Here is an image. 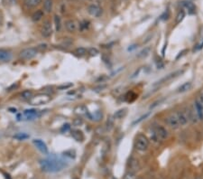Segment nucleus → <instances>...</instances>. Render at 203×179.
<instances>
[{"label":"nucleus","instance_id":"49","mask_svg":"<svg viewBox=\"0 0 203 179\" xmlns=\"http://www.w3.org/2000/svg\"><path fill=\"white\" fill-rule=\"evenodd\" d=\"M9 110H12L11 112H16V109H9Z\"/></svg>","mask_w":203,"mask_h":179},{"label":"nucleus","instance_id":"4","mask_svg":"<svg viewBox=\"0 0 203 179\" xmlns=\"http://www.w3.org/2000/svg\"><path fill=\"white\" fill-rule=\"evenodd\" d=\"M39 112L38 110H25L23 114L18 116V119L22 120H32V119H36L39 117Z\"/></svg>","mask_w":203,"mask_h":179},{"label":"nucleus","instance_id":"27","mask_svg":"<svg viewBox=\"0 0 203 179\" xmlns=\"http://www.w3.org/2000/svg\"><path fill=\"white\" fill-rule=\"evenodd\" d=\"M71 87H73V83L72 82H65V83H62L61 85H59L57 87V89L60 90V91H64V90H69Z\"/></svg>","mask_w":203,"mask_h":179},{"label":"nucleus","instance_id":"16","mask_svg":"<svg viewBox=\"0 0 203 179\" xmlns=\"http://www.w3.org/2000/svg\"><path fill=\"white\" fill-rule=\"evenodd\" d=\"M194 109L198 114V117H199V119L200 120H203V106L201 104V102L196 99V100L194 101Z\"/></svg>","mask_w":203,"mask_h":179},{"label":"nucleus","instance_id":"43","mask_svg":"<svg viewBox=\"0 0 203 179\" xmlns=\"http://www.w3.org/2000/svg\"><path fill=\"white\" fill-rule=\"evenodd\" d=\"M153 36H154V34H150V35H148L143 40V43H147L148 42H150L151 39L153 38Z\"/></svg>","mask_w":203,"mask_h":179},{"label":"nucleus","instance_id":"34","mask_svg":"<svg viewBox=\"0 0 203 179\" xmlns=\"http://www.w3.org/2000/svg\"><path fill=\"white\" fill-rule=\"evenodd\" d=\"M139 166H138V161L136 159H132L131 160V169L132 170H138Z\"/></svg>","mask_w":203,"mask_h":179},{"label":"nucleus","instance_id":"14","mask_svg":"<svg viewBox=\"0 0 203 179\" xmlns=\"http://www.w3.org/2000/svg\"><path fill=\"white\" fill-rule=\"evenodd\" d=\"M33 142H34V146L36 147V148L39 151H41L43 154H48V147H47L46 144L42 140H41V139H34Z\"/></svg>","mask_w":203,"mask_h":179},{"label":"nucleus","instance_id":"18","mask_svg":"<svg viewBox=\"0 0 203 179\" xmlns=\"http://www.w3.org/2000/svg\"><path fill=\"white\" fill-rule=\"evenodd\" d=\"M191 88H192V84H191V82H190V81H186V82L183 83L181 86H179V87L177 88V91H177L178 93H184V92L189 91Z\"/></svg>","mask_w":203,"mask_h":179},{"label":"nucleus","instance_id":"3","mask_svg":"<svg viewBox=\"0 0 203 179\" xmlns=\"http://www.w3.org/2000/svg\"><path fill=\"white\" fill-rule=\"evenodd\" d=\"M51 100V97L48 94H38L36 96H33L32 99H29V103L31 105H42L46 104Z\"/></svg>","mask_w":203,"mask_h":179},{"label":"nucleus","instance_id":"48","mask_svg":"<svg viewBox=\"0 0 203 179\" xmlns=\"http://www.w3.org/2000/svg\"><path fill=\"white\" fill-rule=\"evenodd\" d=\"M5 175V179H12L10 177H9V175H7V174H4Z\"/></svg>","mask_w":203,"mask_h":179},{"label":"nucleus","instance_id":"2","mask_svg":"<svg viewBox=\"0 0 203 179\" xmlns=\"http://www.w3.org/2000/svg\"><path fill=\"white\" fill-rule=\"evenodd\" d=\"M135 147H136V150H138L140 152L146 151L149 147V139H147V137L143 134H138L136 138Z\"/></svg>","mask_w":203,"mask_h":179},{"label":"nucleus","instance_id":"32","mask_svg":"<svg viewBox=\"0 0 203 179\" xmlns=\"http://www.w3.org/2000/svg\"><path fill=\"white\" fill-rule=\"evenodd\" d=\"M87 52H88V50H87L86 48H84V47H80V48H77V49L75 50V54H77L80 55V56L85 55V54H87Z\"/></svg>","mask_w":203,"mask_h":179},{"label":"nucleus","instance_id":"26","mask_svg":"<svg viewBox=\"0 0 203 179\" xmlns=\"http://www.w3.org/2000/svg\"><path fill=\"white\" fill-rule=\"evenodd\" d=\"M42 17H43V12L42 10H37L32 16V19H33L34 22H38V21H40L42 18Z\"/></svg>","mask_w":203,"mask_h":179},{"label":"nucleus","instance_id":"15","mask_svg":"<svg viewBox=\"0 0 203 179\" xmlns=\"http://www.w3.org/2000/svg\"><path fill=\"white\" fill-rule=\"evenodd\" d=\"M65 28H66V30H67L68 32H70V33H74V32H76V30H77V28H78L77 23H76L74 20H67V21L65 22Z\"/></svg>","mask_w":203,"mask_h":179},{"label":"nucleus","instance_id":"13","mask_svg":"<svg viewBox=\"0 0 203 179\" xmlns=\"http://www.w3.org/2000/svg\"><path fill=\"white\" fill-rule=\"evenodd\" d=\"M154 131H155V133H156V135L158 136V138L159 139H166L168 138V131H167V129H165V128H163L162 126H157V127H155L154 128Z\"/></svg>","mask_w":203,"mask_h":179},{"label":"nucleus","instance_id":"22","mask_svg":"<svg viewBox=\"0 0 203 179\" xmlns=\"http://www.w3.org/2000/svg\"><path fill=\"white\" fill-rule=\"evenodd\" d=\"M74 112H75L77 115H80V116H82V115H86V116H87V114L89 113L87 107L84 106V105H79V106L75 107Z\"/></svg>","mask_w":203,"mask_h":179},{"label":"nucleus","instance_id":"30","mask_svg":"<svg viewBox=\"0 0 203 179\" xmlns=\"http://www.w3.org/2000/svg\"><path fill=\"white\" fill-rule=\"evenodd\" d=\"M21 96L22 98L24 99H31L33 97V92L31 91H24L22 93H21Z\"/></svg>","mask_w":203,"mask_h":179},{"label":"nucleus","instance_id":"45","mask_svg":"<svg viewBox=\"0 0 203 179\" xmlns=\"http://www.w3.org/2000/svg\"><path fill=\"white\" fill-rule=\"evenodd\" d=\"M46 48H47V44H45V43H44V44H40V45L37 47V51H38V50L42 51V50H45Z\"/></svg>","mask_w":203,"mask_h":179},{"label":"nucleus","instance_id":"23","mask_svg":"<svg viewBox=\"0 0 203 179\" xmlns=\"http://www.w3.org/2000/svg\"><path fill=\"white\" fill-rule=\"evenodd\" d=\"M53 0H44L43 3V9L46 13H51L53 10Z\"/></svg>","mask_w":203,"mask_h":179},{"label":"nucleus","instance_id":"28","mask_svg":"<svg viewBox=\"0 0 203 179\" xmlns=\"http://www.w3.org/2000/svg\"><path fill=\"white\" fill-rule=\"evenodd\" d=\"M54 24H55V29L56 31H60L61 28V17L57 15L54 16Z\"/></svg>","mask_w":203,"mask_h":179},{"label":"nucleus","instance_id":"7","mask_svg":"<svg viewBox=\"0 0 203 179\" xmlns=\"http://www.w3.org/2000/svg\"><path fill=\"white\" fill-rule=\"evenodd\" d=\"M88 13H89L91 17H101L103 10H102V8L100 6L95 5V4H91V5H89V6H88Z\"/></svg>","mask_w":203,"mask_h":179},{"label":"nucleus","instance_id":"50","mask_svg":"<svg viewBox=\"0 0 203 179\" xmlns=\"http://www.w3.org/2000/svg\"><path fill=\"white\" fill-rule=\"evenodd\" d=\"M196 179H201V177H197V178H196Z\"/></svg>","mask_w":203,"mask_h":179},{"label":"nucleus","instance_id":"37","mask_svg":"<svg viewBox=\"0 0 203 179\" xmlns=\"http://www.w3.org/2000/svg\"><path fill=\"white\" fill-rule=\"evenodd\" d=\"M70 129H71V125H70L69 123H66V124H64V125L61 127V133H66V132H68Z\"/></svg>","mask_w":203,"mask_h":179},{"label":"nucleus","instance_id":"19","mask_svg":"<svg viewBox=\"0 0 203 179\" xmlns=\"http://www.w3.org/2000/svg\"><path fill=\"white\" fill-rule=\"evenodd\" d=\"M12 59V54L6 50L0 49V62H9Z\"/></svg>","mask_w":203,"mask_h":179},{"label":"nucleus","instance_id":"10","mask_svg":"<svg viewBox=\"0 0 203 179\" xmlns=\"http://www.w3.org/2000/svg\"><path fill=\"white\" fill-rule=\"evenodd\" d=\"M187 112H188V118H189V121H190L192 124H196L200 121L199 117H198V114L194 109V106L192 105L190 108H189L187 110Z\"/></svg>","mask_w":203,"mask_h":179},{"label":"nucleus","instance_id":"8","mask_svg":"<svg viewBox=\"0 0 203 179\" xmlns=\"http://www.w3.org/2000/svg\"><path fill=\"white\" fill-rule=\"evenodd\" d=\"M53 25L50 21H45L42 27V35L45 38H49L53 35Z\"/></svg>","mask_w":203,"mask_h":179},{"label":"nucleus","instance_id":"40","mask_svg":"<svg viewBox=\"0 0 203 179\" xmlns=\"http://www.w3.org/2000/svg\"><path fill=\"white\" fill-rule=\"evenodd\" d=\"M93 119H96V120H100L102 119V113L101 111H97L94 115H93V117H92Z\"/></svg>","mask_w":203,"mask_h":179},{"label":"nucleus","instance_id":"6","mask_svg":"<svg viewBox=\"0 0 203 179\" xmlns=\"http://www.w3.org/2000/svg\"><path fill=\"white\" fill-rule=\"evenodd\" d=\"M167 123H168V125L170 126V128L172 129H178L181 127L176 112H175V113H172L171 115L168 116V118H167Z\"/></svg>","mask_w":203,"mask_h":179},{"label":"nucleus","instance_id":"20","mask_svg":"<svg viewBox=\"0 0 203 179\" xmlns=\"http://www.w3.org/2000/svg\"><path fill=\"white\" fill-rule=\"evenodd\" d=\"M126 114H127V109L123 108V109H119L118 110H117L114 113L113 118H114V119H122L126 116Z\"/></svg>","mask_w":203,"mask_h":179},{"label":"nucleus","instance_id":"46","mask_svg":"<svg viewBox=\"0 0 203 179\" xmlns=\"http://www.w3.org/2000/svg\"><path fill=\"white\" fill-rule=\"evenodd\" d=\"M186 52H187V50H183L182 53H180V54H179V55L177 56V58H176V59H179V58H180V57H181L182 55H183V54H184V53H186Z\"/></svg>","mask_w":203,"mask_h":179},{"label":"nucleus","instance_id":"52","mask_svg":"<svg viewBox=\"0 0 203 179\" xmlns=\"http://www.w3.org/2000/svg\"><path fill=\"white\" fill-rule=\"evenodd\" d=\"M89 1H92V0H89Z\"/></svg>","mask_w":203,"mask_h":179},{"label":"nucleus","instance_id":"42","mask_svg":"<svg viewBox=\"0 0 203 179\" xmlns=\"http://www.w3.org/2000/svg\"><path fill=\"white\" fill-rule=\"evenodd\" d=\"M155 62H156V66H157L158 69H162L164 67V64H163V62H162V61L161 59L156 60Z\"/></svg>","mask_w":203,"mask_h":179},{"label":"nucleus","instance_id":"36","mask_svg":"<svg viewBox=\"0 0 203 179\" xmlns=\"http://www.w3.org/2000/svg\"><path fill=\"white\" fill-rule=\"evenodd\" d=\"M124 179H136V175H135L134 171H129V172H127V173L125 175Z\"/></svg>","mask_w":203,"mask_h":179},{"label":"nucleus","instance_id":"38","mask_svg":"<svg viewBox=\"0 0 203 179\" xmlns=\"http://www.w3.org/2000/svg\"><path fill=\"white\" fill-rule=\"evenodd\" d=\"M64 155L66 156V157H69V158H75V151L74 150H68V151H66V152H64Z\"/></svg>","mask_w":203,"mask_h":179},{"label":"nucleus","instance_id":"1","mask_svg":"<svg viewBox=\"0 0 203 179\" xmlns=\"http://www.w3.org/2000/svg\"><path fill=\"white\" fill-rule=\"evenodd\" d=\"M41 168L42 171L47 172V173H55L62 170L64 167L67 166L66 163L59 158H46L41 160L40 162Z\"/></svg>","mask_w":203,"mask_h":179},{"label":"nucleus","instance_id":"21","mask_svg":"<svg viewBox=\"0 0 203 179\" xmlns=\"http://www.w3.org/2000/svg\"><path fill=\"white\" fill-rule=\"evenodd\" d=\"M151 50H152V48L150 47V46H146V47H144L143 49H142L138 54H137V58H139V59H143V58H146L147 56H149L150 55V54H151Z\"/></svg>","mask_w":203,"mask_h":179},{"label":"nucleus","instance_id":"29","mask_svg":"<svg viewBox=\"0 0 203 179\" xmlns=\"http://www.w3.org/2000/svg\"><path fill=\"white\" fill-rule=\"evenodd\" d=\"M14 138L16 139H17V140H24V139H29V135L24 133V132H19V133L16 134L14 136Z\"/></svg>","mask_w":203,"mask_h":179},{"label":"nucleus","instance_id":"11","mask_svg":"<svg viewBox=\"0 0 203 179\" xmlns=\"http://www.w3.org/2000/svg\"><path fill=\"white\" fill-rule=\"evenodd\" d=\"M177 113V117L179 119V122H180V125L181 127L183 126H186L189 122V118H188V112L187 110H180Z\"/></svg>","mask_w":203,"mask_h":179},{"label":"nucleus","instance_id":"24","mask_svg":"<svg viewBox=\"0 0 203 179\" xmlns=\"http://www.w3.org/2000/svg\"><path fill=\"white\" fill-rule=\"evenodd\" d=\"M185 16H186L185 11H184V10H180V11L177 13V15H176V17H175V24H179L180 23H182L183 21V19L185 18Z\"/></svg>","mask_w":203,"mask_h":179},{"label":"nucleus","instance_id":"17","mask_svg":"<svg viewBox=\"0 0 203 179\" xmlns=\"http://www.w3.org/2000/svg\"><path fill=\"white\" fill-rule=\"evenodd\" d=\"M71 137L75 139L77 142H82L84 140V139H85L83 132L81 130H80V129H73V130H71Z\"/></svg>","mask_w":203,"mask_h":179},{"label":"nucleus","instance_id":"41","mask_svg":"<svg viewBox=\"0 0 203 179\" xmlns=\"http://www.w3.org/2000/svg\"><path fill=\"white\" fill-rule=\"evenodd\" d=\"M163 100H164V99H159V100H157V101H155L154 104H152V105L150 106V110H153V109H154L155 107H157L158 105H160V103H162Z\"/></svg>","mask_w":203,"mask_h":179},{"label":"nucleus","instance_id":"47","mask_svg":"<svg viewBox=\"0 0 203 179\" xmlns=\"http://www.w3.org/2000/svg\"><path fill=\"white\" fill-rule=\"evenodd\" d=\"M16 87H17V84H13L10 88H8V91H12V89H13V88H16Z\"/></svg>","mask_w":203,"mask_h":179},{"label":"nucleus","instance_id":"9","mask_svg":"<svg viewBox=\"0 0 203 179\" xmlns=\"http://www.w3.org/2000/svg\"><path fill=\"white\" fill-rule=\"evenodd\" d=\"M181 4L183 8L187 10L190 15H193L196 13V6L190 0H183Z\"/></svg>","mask_w":203,"mask_h":179},{"label":"nucleus","instance_id":"33","mask_svg":"<svg viewBox=\"0 0 203 179\" xmlns=\"http://www.w3.org/2000/svg\"><path fill=\"white\" fill-rule=\"evenodd\" d=\"M72 125H73L74 127H81V126L83 125V119L80 118V117L74 119L73 121H72Z\"/></svg>","mask_w":203,"mask_h":179},{"label":"nucleus","instance_id":"51","mask_svg":"<svg viewBox=\"0 0 203 179\" xmlns=\"http://www.w3.org/2000/svg\"><path fill=\"white\" fill-rule=\"evenodd\" d=\"M72 179H78V178H77V177H74V178H72Z\"/></svg>","mask_w":203,"mask_h":179},{"label":"nucleus","instance_id":"25","mask_svg":"<svg viewBox=\"0 0 203 179\" xmlns=\"http://www.w3.org/2000/svg\"><path fill=\"white\" fill-rule=\"evenodd\" d=\"M42 0H24V5L28 7H35L39 6Z\"/></svg>","mask_w":203,"mask_h":179},{"label":"nucleus","instance_id":"35","mask_svg":"<svg viewBox=\"0 0 203 179\" xmlns=\"http://www.w3.org/2000/svg\"><path fill=\"white\" fill-rule=\"evenodd\" d=\"M88 53H89L91 56H96V55H98V54H100L99 50H98L97 48H94V47L89 48V49L88 50Z\"/></svg>","mask_w":203,"mask_h":179},{"label":"nucleus","instance_id":"5","mask_svg":"<svg viewBox=\"0 0 203 179\" xmlns=\"http://www.w3.org/2000/svg\"><path fill=\"white\" fill-rule=\"evenodd\" d=\"M37 53L36 48H25L20 52V57L22 59L30 60L36 56Z\"/></svg>","mask_w":203,"mask_h":179},{"label":"nucleus","instance_id":"44","mask_svg":"<svg viewBox=\"0 0 203 179\" xmlns=\"http://www.w3.org/2000/svg\"><path fill=\"white\" fill-rule=\"evenodd\" d=\"M197 99L201 102V104L203 106V90H201V91H200V93H199V96H198V98Z\"/></svg>","mask_w":203,"mask_h":179},{"label":"nucleus","instance_id":"31","mask_svg":"<svg viewBox=\"0 0 203 179\" xmlns=\"http://www.w3.org/2000/svg\"><path fill=\"white\" fill-rule=\"evenodd\" d=\"M150 114H151V111H149V112H147V113H145L144 115H143V116H141L139 119H137L136 120H135L134 122H133V126H135V125H136V124H138V123H140L141 121H143V120H144L145 119H147L149 116H150Z\"/></svg>","mask_w":203,"mask_h":179},{"label":"nucleus","instance_id":"12","mask_svg":"<svg viewBox=\"0 0 203 179\" xmlns=\"http://www.w3.org/2000/svg\"><path fill=\"white\" fill-rule=\"evenodd\" d=\"M183 73H184V70H179V71H176V72H174V73H172L166 75L164 78H162V79H161L160 80H158L156 84H160V83H162V82L168 81V80H170L174 79V78H176V77L182 75Z\"/></svg>","mask_w":203,"mask_h":179},{"label":"nucleus","instance_id":"39","mask_svg":"<svg viewBox=\"0 0 203 179\" xmlns=\"http://www.w3.org/2000/svg\"><path fill=\"white\" fill-rule=\"evenodd\" d=\"M113 121H114V118L110 119H108L107 120V129L109 130V129H111L112 128H113V125H114V123H113Z\"/></svg>","mask_w":203,"mask_h":179}]
</instances>
